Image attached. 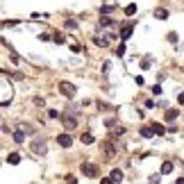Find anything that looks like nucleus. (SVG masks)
Here are the masks:
<instances>
[{"label":"nucleus","instance_id":"f257e3e1","mask_svg":"<svg viewBox=\"0 0 184 184\" xmlns=\"http://www.w3.org/2000/svg\"><path fill=\"white\" fill-rule=\"evenodd\" d=\"M100 150L105 152V157H109V159H114L116 154H118V148H116L111 141H102L100 143Z\"/></svg>","mask_w":184,"mask_h":184},{"label":"nucleus","instance_id":"f03ea898","mask_svg":"<svg viewBox=\"0 0 184 184\" xmlns=\"http://www.w3.org/2000/svg\"><path fill=\"white\" fill-rule=\"evenodd\" d=\"M59 91H62V95H66V98H75V84H71V82H59Z\"/></svg>","mask_w":184,"mask_h":184},{"label":"nucleus","instance_id":"7ed1b4c3","mask_svg":"<svg viewBox=\"0 0 184 184\" xmlns=\"http://www.w3.org/2000/svg\"><path fill=\"white\" fill-rule=\"evenodd\" d=\"M82 173H84L86 177H95V175H98V168H95V164L84 161V164H82Z\"/></svg>","mask_w":184,"mask_h":184},{"label":"nucleus","instance_id":"20e7f679","mask_svg":"<svg viewBox=\"0 0 184 184\" xmlns=\"http://www.w3.org/2000/svg\"><path fill=\"white\" fill-rule=\"evenodd\" d=\"M62 125H64L66 130H75V127H77V118L66 114V116H62Z\"/></svg>","mask_w":184,"mask_h":184},{"label":"nucleus","instance_id":"39448f33","mask_svg":"<svg viewBox=\"0 0 184 184\" xmlns=\"http://www.w3.org/2000/svg\"><path fill=\"white\" fill-rule=\"evenodd\" d=\"M32 150H34L36 154H46V143H43L41 139H36V141L32 143Z\"/></svg>","mask_w":184,"mask_h":184},{"label":"nucleus","instance_id":"423d86ee","mask_svg":"<svg viewBox=\"0 0 184 184\" xmlns=\"http://www.w3.org/2000/svg\"><path fill=\"white\" fill-rule=\"evenodd\" d=\"M57 143H59V146H64V148H68L71 143H73V139L68 137V134H59V137H57Z\"/></svg>","mask_w":184,"mask_h":184},{"label":"nucleus","instance_id":"0eeeda50","mask_svg":"<svg viewBox=\"0 0 184 184\" xmlns=\"http://www.w3.org/2000/svg\"><path fill=\"white\" fill-rule=\"evenodd\" d=\"M130 36H132V25H125L123 30H121V39H123V41H127Z\"/></svg>","mask_w":184,"mask_h":184},{"label":"nucleus","instance_id":"6e6552de","mask_svg":"<svg viewBox=\"0 0 184 184\" xmlns=\"http://www.w3.org/2000/svg\"><path fill=\"white\" fill-rule=\"evenodd\" d=\"M14 141H16V143H23V141H25V130H16V132H14Z\"/></svg>","mask_w":184,"mask_h":184},{"label":"nucleus","instance_id":"1a4fd4ad","mask_svg":"<svg viewBox=\"0 0 184 184\" xmlns=\"http://www.w3.org/2000/svg\"><path fill=\"white\" fill-rule=\"evenodd\" d=\"M154 16H157L159 21H166V18H168V12H166V9H154Z\"/></svg>","mask_w":184,"mask_h":184},{"label":"nucleus","instance_id":"9d476101","mask_svg":"<svg viewBox=\"0 0 184 184\" xmlns=\"http://www.w3.org/2000/svg\"><path fill=\"white\" fill-rule=\"evenodd\" d=\"M168 173H173V164H170V161H164V166H161V175H168Z\"/></svg>","mask_w":184,"mask_h":184},{"label":"nucleus","instance_id":"9b49d317","mask_svg":"<svg viewBox=\"0 0 184 184\" xmlns=\"http://www.w3.org/2000/svg\"><path fill=\"white\" fill-rule=\"evenodd\" d=\"M150 127H152L154 134H164V132H166V127H164V125H159V123H152Z\"/></svg>","mask_w":184,"mask_h":184},{"label":"nucleus","instance_id":"f8f14e48","mask_svg":"<svg viewBox=\"0 0 184 184\" xmlns=\"http://www.w3.org/2000/svg\"><path fill=\"white\" fill-rule=\"evenodd\" d=\"M111 180H114V182H121V180H123V170L114 168V170H111Z\"/></svg>","mask_w":184,"mask_h":184},{"label":"nucleus","instance_id":"ddd939ff","mask_svg":"<svg viewBox=\"0 0 184 184\" xmlns=\"http://www.w3.org/2000/svg\"><path fill=\"white\" fill-rule=\"evenodd\" d=\"M7 161H9V164H18V161H21V154H18V152H12V154L7 157Z\"/></svg>","mask_w":184,"mask_h":184},{"label":"nucleus","instance_id":"4468645a","mask_svg":"<svg viewBox=\"0 0 184 184\" xmlns=\"http://www.w3.org/2000/svg\"><path fill=\"white\" fill-rule=\"evenodd\" d=\"M177 114H180L177 109H168V111H166V121H175V118H177Z\"/></svg>","mask_w":184,"mask_h":184},{"label":"nucleus","instance_id":"2eb2a0df","mask_svg":"<svg viewBox=\"0 0 184 184\" xmlns=\"http://www.w3.org/2000/svg\"><path fill=\"white\" fill-rule=\"evenodd\" d=\"M82 143H93V134L91 132H84L82 134Z\"/></svg>","mask_w":184,"mask_h":184},{"label":"nucleus","instance_id":"dca6fc26","mask_svg":"<svg viewBox=\"0 0 184 184\" xmlns=\"http://www.w3.org/2000/svg\"><path fill=\"white\" fill-rule=\"evenodd\" d=\"M152 134H154V132H152V127H141V137H146V139H150Z\"/></svg>","mask_w":184,"mask_h":184},{"label":"nucleus","instance_id":"f3484780","mask_svg":"<svg viewBox=\"0 0 184 184\" xmlns=\"http://www.w3.org/2000/svg\"><path fill=\"white\" fill-rule=\"evenodd\" d=\"M125 14H127V16L137 14V5H127V7H125Z\"/></svg>","mask_w":184,"mask_h":184},{"label":"nucleus","instance_id":"a211bd4d","mask_svg":"<svg viewBox=\"0 0 184 184\" xmlns=\"http://www.w3.org/2000/svg\"><path fill=\"white\" fill-rule=\"evenodd\" d=\"M93 41H95V46H100V48H105V46H107V39H93Z\"/></svg>","mask_w":184,"mask_h":184},{"label":"nucleus","instance_id":"6ab92c4d","mask_svg":"<svg viewBox=\"0 0 184 184\" xmlns=\"http://www.w3.org/2000/svg\"><path fill=\"white\" fill-rule=\"evenodd\" d=\"M150 64H152V59H150V57H146V59L141 62V68H150Z\"/></svg>","mask_w":184,"mask_h":184},{"label":"nucleus","instance_id":"aec40b11","mask_svg":"<svg viewBox=\"0 0 184 184\" xmlns=\"http://www.w3.org/2000/svg\"><path fill=\"white\" fill-rule=\"evenodd\" d=\"M159 180H161L159 175H150V180H148V184H159Z\"/></svg>","mask_w":184,"mask_h":184},{"label":"nucleus","instance_id":"412c9836","mask_svg":"<svg viewBox=\"0 0 184 184\" xmlns=\"http://www.w3.org/2000/svg\"><path fill=\"white\" fill-rule=\"evenodd\" d=\"M111 23H114V21H111V18H107V16L100 18V25H111Z\"/></svg>","mask_w":184,"mask_h":184},{"label":"nucleus","instance_id":"4be33fe9","mask_svg":"<svg viewBox=\"0 0 184 184\" xmlns=\"http://www.w3.org/2000/svg\"><path fill=\"white\" fill-rule=\"evenodd\" d=\"M21 130H25V134H34V127H30V125H21Z\"/></svg>","mask_w":184,"mask_h":184},{"label":"nucleus","instance_id":"5701e85b","mask_svg":"<svg viewBox=\"0 0 184 184\" xmlns=\"http://www.w3.org/2000/svg\"><path fill=\"white\" fill-rule=\"evenodd\" d=\"M111 9H114V5H105V7H102V14H109Z\"/></svg>","mask_w":184,"mask_h":184},{"label":"nucleus","instance_id":"b1692460","mask_svg":"<svg viewBox=\"0 0 184 184\" xmlns=\"http://www.w3.org/2000/svg\"><path fill=\"white\" fill-rule=\"evenodd\" d=\"M66 27H71V30H73V27H77V23L75 21H66Z\"/></svg>","mask_w":184,"mask_h":184},{"label":"nucleus","instance_id":"393cba45","mask_svg":"<svg viewBox=\"0 0 184 184\" xmlns=\"http://www.w3.org/2000/svg\"><path fill=\"white\" fill-rule=\"evenodd\" d=\"M100 184H114V180L111 177H105V180H100Z\"/></svg>","mask_w":184,"mask_h":184},{"label":"nucleus","instance_id":"a878e982","mask_svg":"<svg viewBox=\"0 0 184 184\" xmlns=\"http://www.w3.org/2000/svg\"><path fill=\"white\" fill-rule=\"evenodd\" d=\"M177 102H180V105H184V93H180V95H177Z\"/></svg>","mask_w":184,"mask_h":184},{"label":"nucleus","instance_id":"bb28decb","mask_svg":"<svg viewBox=\"0 0 184 184\" xmlns=\"http://www.w3.org/2000/svg\"><path fill=\"white\" fill-rule=\"evenodd\" d=\"M68 184H77V182H75V177H71V175H68Z\"/></svg>","mask_w":184,"mask_h":184},{"label":"nucleus","instance_id":"cd10ccee","mask_svg":"<svg viewBox=\"0 0 184 184\" xmlns=\"http://www.w3.org/2000/svg\"><path fill=\"white\" fill-rule=\"evenodd\" d=\"M175 184H184V180H182V177H180V180H177V182H175Z\"/></svg>","mask_w":184,"mask_h":184}]
</instances>
